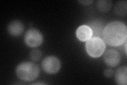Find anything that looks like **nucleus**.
Masks as SVG:
<instances>
[{"mask_svg":"<svg viewBox=\"0 0 127 85\" xmlns=\"http://www.w3.org/2000/svg\"><path fill=\"white\" fill-rule=\"evenodd\" d=\"M43 36L39 30L32 28L27 31L25 36V42L30 47H36L43 43Z\"/></svg>","mask_w":127,"mask_h":85,"instance_id":"4","label":"nucleus"},{"mask_svg":"<svg viewBox=\"0 0 127 85\" xmlns=\"http://www.w3.org/2000/svg\"><path fill=\"white\" fill-rule=\"evenodd\" d=\"M92 31V37H96L101 38L102 36L104 26L103 24L99 21H93L89 23V26Z\"/></svg>","mask_w":127,"mask_h":85,"instance_id":"10","label":"nucleus"},{"mask_svg":"<svg viewBox=\"0 0 127 85\" xmlns=\"http://www.w3.org/2000/svg\"><path fill=\"white\" fill-rule=\"evenodd\" d=\"M112 6V1L109 0H101L97 2L96 6L98 10L102 12H108Z\"/></svg>","mask_w":127,"mask_h":85,"instance_id":"12","label":"nucleus"},{"mask_svg":"<svg viewBox=\"0 0 127 85\" xmlns=\"http://www.w3.org/2000/svg\"><path fill=\"white\" fill-rule=\"evenodd\" d=\"M102 37L104 41L111 46H119L126 42L127 27L120 21L110 22L104 27Z\"/></svg>","mask_w":127,"mask_h":85,"instance_id":"1","label":"nucleus"},{"mask_svg":"<svg viewBox=\"0 0 127 85\" xmlns=\"http://www.w3.org/2000/svg\"><path fill=\"white\" fill-rule=\"evenodd\" d=\"M24 30V26L23 23L15 20L11 22L7 27V31L9 33L13 36H19L21 35Z\"/></svg>","mask_w":127,"mask_h":85,"instance_id":"8","label":"nucleus"},{"mask_svg":"<svg viewBox=\"0 0 127 85\" xmlns=\"http://www.w3.org/2000/svg\"><path fill=\"white\" fill-rule=\"evenodd\" d=\"M85 48L87 53L91 57L98 58L105 50V43L101 38L93 37L86 42Z\"/></svg>","mask_w":127,"mask_h":85,"instance_id":"3","label":"nucleus"},{"mask_svg":"<svg viewBox=\"0 0 127 85\" xmlns=\"http://www.w3.org/2000/svg\"><path fill=\"white\" fill-rule=\"evenodd\" d=\"M76 35L80 41L87 42L92 37V31L88 25H82L77 28Z\"/></svg>","mask_w":127,"mask_h":85,"instance_id":"7","label":"nucleus"},{"mask_svg":"<svg viewBox=\"0 0 127 85\" xmlns=\"http://www.w3.org/2000/svg\"><path fill=\"white\" fill-rule=\"evenodd\" d=\"M126 1L119 2L114 7V13L120 17H124L127 14V5Z\"/></svg>","mask_w":127,"mask_h":85,"instance_id":"11","label":"nucleus"},{"mask_svg":"<svg viewBox=\"0 0 127 85\" xmlns=\"http://www.w3.org/2000/svg\"><path fill=\"white\" fill-rule=\"evenodd\" d=\"M127 67L123 66L119 68L115 74V80L118 85H127Z\"/></svg>","mask_w":127,"mask_h":85,"instance_id":"9","label":"nucleus"},{"mask_svg":"<svg viewBox=\"0 0 127 85\" xmlns=\"http://www.w3.org/2000/svg\"><path fill=\"white\" fill-rule=\"evenodd\" d=\"M61 67V63L59 60L55 56H48L43 60L42 67L47 74H55L57 73Z\"/></svg>","mask_w":127,"mask_h":85,"instance_id":"5","label":"nucleus"},{"mask_svg":"<svg viewBox=\"0 0 127 85\" xmlns=\"http://www.w3.org/2000/svg\"><path fill=\"white\" fill-rule=\"evenodd\" d=\"M42 52L39 50H34L32 51L30 54V57L34 61H38L41 58Z\"/></svg>","mask_w":127,"mask_h":85,"instance_id":"13","label":"nucleus"},{"mask_svg":"<svg viewBox=\"0 0 127 85\" xmlns=\"http://www.w3.org/2000/svg\"><path fill=\"white\" fill-rule=\"evenodd\" d=\"M104 75L107 78H111L113 75V71L111 69H107L104 71Z\"/></svg>","mask_w":127,"mask_h":85,"instance_id":"14","label":"nucleus"},{"mask_svg":"<svg viewBox=\"0 0 127 85\" xmlns=\"http://www.w3.org/2000/svg\"><path fill=\"white\" fill-rule=\"evenodd\" d=\"M103 59L108 67H116L120 62L121 55L117 50L109 49L105 53Z\"/></svg>","mask_w":127,"mask_h":85,"instance_id":"6","label":"nucleus"},{"mask_svg":"<svg viewBox=\"0 0 127 85\" xmlns=\"http://www.w3.org/2000/svg\"><path fill=\"white\" fill-rule=\"evenodd\" d=\"M40 70L36 64L32 62H24L18 66L16 74L18 77L25 82H31L39 76Z\"/></svg>","mask_w":127,"mask_h":85,"instance_id":"2","label":"nucleus"},{"mask_svg":"<svg viewBox=\"0 0 127 85\" xmlns=\"http://www.w3.org/2000/svg\"><path fill=\"white\" fill-rule=\"evenodd\" d=\"M93 1L91 0H85V1H79L78 2L81 4V5L84 6H87L90 5L91 3H93Z\"/></svg>","mask_w":127,"mask_h":85,"instance_id":"15","label":"nucleus"}]
</instances>
